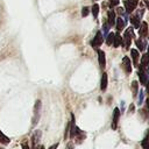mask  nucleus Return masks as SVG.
Returning <instances> with one entry per match:
<instances>
[{
	"instance_id": "f8f14e48",
	"label": "nucleus",
	"mask_w": 149,
	"mask_h": 149,
	"mask_svg": "<svg viewBox=\"0 0 149 149\" xmlns=\"http://www.w3.org/2000/svg\"><path fill=\"white\" fill-rule=\"evenodd\" d=\"M115 24H116V29H118V30H122V29L125 28V26H126V19L122 17V16L118 17Z\"/></svg>"
},
{
	"instance_id": "c756f323",
	"label": "nucleus",
	"mask_w": 149,
	"mask_h": 149,
	"mask_svg": "<svg viewBox=\"0 0 149 149\" xmlns=\"http://www.w3.org/2000/svg\"><path fill=\"white\" fill-rule=\"evenodd\" d=\"M147 92H148V94H149V80H148V83H147Z\"/></svg>"
},
{
	"instance_id": "ddd939ff",
	"label": "nucleus",
	"mask_w": 149,
	"mask_h": 149,
	"mask_svg": "<svg viewBox=\"0 0 149 149\" xmlns=\"http://www.w3.org/2000/svg\"><path fill=\"white\" fill-rule=\"evenodd\" d=\"M107 73L106 72H102V76H101V80H100V90L101 91H105L107 88Z\"/></svg>"
},
{
	"instance_id": "cd10ccee",
	"label": "nucleus",
	"mask_w": 149,
	"mask_h": 149,
	"mask_svg": "<svg viewBox=\"0 0 149 149\" xmlns=\"http://www.w3.org/2000/svg\"><path fill=\"white\" fill-rule=\"evenodd\" d=\"M21 146H22V149H29V147H28V144L26 142H23Z\"/></svg>"
},
{
	"instance_id": "9b49d317",
	"label": "nucleus",
	"mask_w": 149,
	"mask_h": 149,
	"mask_svg": "<svg viewBox=\"0 0 149 149\" xmlns=\"http://www.w3.org/2000/svg\"><path fill=\"white\" fill-rule=\"evenodd\" d=\"M107 22H108V24H109L111 27H112V26H114V24H115V22H116L115 12H114L113 9L108 12V19H107Z\"/></svg>"
},
{
	"instance_id": "423d86ee",
	"label": "nucleus",
	"mask_w": 149,
	"mask_h": 149,
	"mask_svg": "<svg viewBox=\"0 0 149 149\" xmlns=\"http://www.w3.org/2000/svg\"><path fill=\"white\" fill-rule=\"evenodd\" d=\"M119 118H120V111H119V108H114V111H113V120H112V126H111L113 130H115L118 128Z\"/></svg>"
},
{
	"instance_id": "473e14b6",
	"label": "nucleus",
	"mask_w": 149,
	"mask_h": 149,
	"mask_svg": "<svg viewBox=\"0 0 149 149\" xmlns=\"http://www.w3.org/2000/svg\"><path fill=\"white\" fill-rule=\"evenodd\" d=\"M147 55L149 56V45H148V49H147Z\"/></svg>"
},
{
	"instance_id": "dca6fc26",
	"label": "nucleus",
	"mask_w": 149,
	"mask_h": 149,
	"mask_svg": "<svg viewBox=\"0 0 149 149\" xmlns=\"http://www.w3.org/2000/svg\"><path fill=\"white\" fill-rule=\"evenodd\" d=\"M148 65H149V56L146 54V55H143V56L141 57V66H140V68L146 69Z\"/></svg>"
},
{
	"instance_id": "f257e3e1",
	"label": "nucleus",
	"mask_w": 149,
	"mask_h": 149,
	"mask_svg": "<svg viewBox=\"0 0 149 149\" xmlns=\"http://www.w3.org/2000/svg\"><path fill=\"white\" fill-rule=\"evenodd\" d=\"M102 43V33L101 31H97L95 36L93 37V41L91 43V45L94 48V49H98Z\"/></svg>"
},
{
	"instance_id": "20e7f679",
	"label": "nucleus",
	"mask_w": 149,
	"mask_h": 149,
	"mask_svg": "<svg viewBox=\"0 0 149 149\" xmlns=\"http://www.w3.org/2000/svg\"><path fill=\"white\" fill-rule=\"evenodd\" d=\"M139 3V0H125V7L127 13H132Z\"/></svg>"
},
{
	"instance_id": "f3484780",
	"label": "nucleus",
	"mask_w": 149,
	"mask_h": 149,
	"mask_svg": "<svg viewBox=\"0 0 149 149\" xmlns=\"http://www.w3.org/2000/svg\"><path fill=\"white\" fill-rule=\"evenodd\" d=\"M130 22L133 23V26L135 28H139L140 27V19L137 15H134V16H130Z\"/></svg>"
},
{
	"instance_id": "a878e982",
	"label": "nucleus",
	"mask_w": 149,
	"mask_h": 149,
	"mask_svg": "<svg viewBox=\"0 0 149 149\" xmlns=\"http://www.w3.org/2000/svg\"><path fill=\"white\" fill-rule=\"evenodd\" d=\"M143 91H140V94H139V99H137V104L139 105H141L142 102H143Z\"/></svg>"
},
{
	"instance_id": "2eb2a0df",
	"label": "nucleus",
	"mask_w": 149,
	"mask_h": 149,
	"mask_svg": "<svg viewBox=\"0 0 149 149\" xmlns=\"http://www.w3.org/2000/svg\"><path fill=\"white\" fill-rule=\"evenodd\" d=\"M130 55H132V58H133V63L135 64V65H137L139 64V51L136 50V49H132L130 50Z\"/></svg>"
},
{
	"instance_id": "4468645a",
	"label": "nucleus",
	"mask_w": 149,
	"mask_h": 149,
	"mask_svg": "<svg viewBox=\"0 0 149 149\" xmlns=\"http://www.w3.org/2000/svg\"><path fill=\"white\" fill-rule=\"evenodd\" d=\"M121 43H122L121 35H120L119 33H115V35H114V42H113V47H114V48H119Z\"/></svg>"
},
{
	"instance_id": "f03ea898",
	"label": "nucleus",
	"mask_w": 149,
	"mask_h": 149,
	"mask_svg": "<svg viewBox=\"0 0 149 149\" xmlns=\"http://www.w3.org/2000/svg\"><path fill=\"white\" fill-rule=\"evenodd\" d=\"M122 43H123V45H125L126 49H129L130 43H132V34H130V30H129V29H126V30H125L123 38H122Z\"/></svg>"
},
{
	"instance_id": "6e6552de",
	"label": "nucleus",
	"mask_w": 149,
	"mask_h": 149,
	"mask_svg": "<svg viewBox=\"0 0 149 149\" xmlns=\"http://www.w3.org/2000/svg\"><path fill=\"white\" fill-rule=\"evenodd\" d=\"M98 61H99L100 68L105 69V66H106V57H105V52L102 50H98Z\"/></svg>"
},
{
	"instance_id": "9d476101",
	"label": "nucleus",
	"mask_w": 149,
	"mask_h": 149,
	"mask_svg": "<svg viewBox=\"0 0 149 149\" xmlns=\"http://www.w3.org/2000/svg\"><path fill=\"white\" fill-rule=\"evenodd\" d=\"M40 139H41V130H35L34 134H33V136H31V144H33V148H35V147L37 146Z\"/></svg>"
},
{
	"instance_id": "1a4fd4ad",
	"label": "nucleus",
	"mask_w": 149,
	"mask_h": 149,
	"mask_svg": "<svg viewBox=\"0 0 149 149\" xmlns=\"http://www.w3.org/2000/svg\"><path fill=\"white\" fill-rule=\"evenodd\" d=\"M139 34H140L141 37H146L148 35V24H147V22L143 21L141 23V26L139 27Z\"/></svg>"
},
{
	"instance_id": "2f4dec72",
	"label": "nucleus",
	"mask_w": 149,
	"mask_h": 149,
	"mask_svg": "<svg viewBox=\"0 0 149 149\" xmlns=\"http://www.w3.org/2000/svg\"><path fill=\"white\" fill-rule=\"evenodd\" d=\"M144 2H146V5H147V7H148V8H149V1H147V0H146V1H144Z\"/></svg>"
},
{
	"instance_id": "72a5a7b5",
	"label": "nucleus",
	"mask_w": 149,
	"mask_h": 149,
	"mask_svg": "<svg viewBox=\"0 0 149 149\" xmlns=\"http://www.w3.org/2000/svg\"><path fill=\"white\" fill-rule=\"evenodd\" d=\"M40 149H44V147H43V146H41V147H40Z\"/></svg>"
},
{
	"instance_id": "7ed1b4c3",
	"label": "nucleus",
	"mask_w": 149,
	"mask_h": 149,
	"mask_svg": "<svg viewBox=\"0 0 149 149\" xmlns=\"http://www.w3.org/2000/svg\"><path fill=\"white\" fill-rule=\"evenodd\" d=\"M122 68L127 74H129L132 72V62H130V58L128 56H125L122 58Z\"/></svg>"
},
{
	"instance_id": "39448f33",
	"label": "nucleus",
	"mask_w": 149,
	"mask_h": 149,
	"mask_svg": "<svg viewBox=\"0 0 149 149\" xmlns=\"http://www.w3.org/2000/svg\"><path fill=\"white\" fill-rule=\"evenodd\" d=\"M139 78H140V83L142 84V85H147V83H148V73H147V71H146V69H143V68H140V70H139Z\"/></svg>"
},
{
	"instance_id": "c85d7f7f",
	"label": "nucleus",
	"mask_w": 149,
	"mask_h": 149,
	"mask_svg": "<svg viewBox=\"0 0 149 149\" xmlns=\"http://www.w3.org/2000/svg\"><path fill=\"white\" fill-rule=\"evenodd\" d=\"M57 147H58V143H55V144H52V146H51L49 149H56Z\"/></svg>"
},
{
	"instance_id": "4be33fe9",
	"label": "nucleus",
	"mask_w": 149,
	"mask_h": 149,
	"mask_svg": "<svg viewBox=\"0 0 149 149\" xmlns=\"http://www.w3.org/2000/svg\"><path fill=\"white\" fill-rule=\"evenodd\" d=\"M114 33H108V35L106 36V43L108 44V45H111V44H113V42H114Z\"/></svg>"
},
{
	"instance_id": "aec40b11",
	"label": "nucleus",
	"mask_w": 149,
	"mask_h": 149,
	"mask_svg": "<svg viewBox=\"0 0 149 149\" xmlns=\"http://www.w3.org/2000/svg\"><path fill=\"white\" fill-rule=\"evenodd\" d=\"M9 142H10L9 137H7V136L0 130V143H2V144H8Z\"/></svg>"
},
{
	"instance_id": "b1692460",
	"label": "nucleus",
	"mask_w": 149,
	"mask_h": 149,
	"mask_svg": "<svg viewBox=\"0 0 149 149\" xmlns=\"http://www.w3.org/2000/svg\"><path fill=\"white\" fill-rule=\"evenodd\" d=\"M109 27H111V26L108 24V22H105V23L102 24V28H104L102 31H104L105 35H108V29H109Z\"/></svg>"
},
{
	"instance_id": "f704fd0d",
	"label": "nucleus",
	"mask_w": 149,
	"mask_h": 149,
	"mask_svg": "<svg viewBox=\"0 0 149 149\" xmlns=\"http://www.w3.org/2000/svg\"><path fill=\"white\" fill-rule=\"evenodd\" d=\"M0 149H3V148H0Z\"/></svg>"
},
{
	"instance_id": "5701e85b",
	"label": "nucleus",
	"mask_w": 149,
	"mask_h": 149,
	"mask_svg": "<svg viewBox=\"0 0 149 149\" xmlns=\"http://www.w3.org/2000/svg\"><path fill=\"white\" fill-rule=\"evenodd\" d=\"M136 45H137V48L140 49V51H143L144 48H146V43L142 42L141 40H136Z\"/></svg>"
},
{
	"instance_id": "a211bd4d",
	"label": "nucleus",
	"mask_w": 149,
	"mask_h": 149,
	"mask_svg": "<svg viewBox=\"0 0 149 149\" xmlns=\"http://www.w3.org/2000/svg\"><path fill=\"white\" fill-rule=\"evenodd\" d=\"M132 91H133V95L136 97V94L139 93V83L136 80L132 81Z\"/></svg>"
},
{
	"instance_id": "412c9836",
	"label": "nucleus",
	"mask_w": 149,
	"mask_h": 149,
	"mask_svg": "<svg viewBox=\"0 0 149 149\" xmlns=\"http://www.w3.org/2000/svg\"><path fill=\"white\" fill-rule=\"evenodd\" d=\"M91 12H92V14H93V17L97 19V17H98V14H99V5H98V3H94V5L92 6Z\"/></svg>"
},
{
	"instance_id": "393cba45",
	"label": "nucleus",
	"mask_w": 149,
	"mask_h": 149,
	"mask_svg": "<svg viewBox=\"0 0 149 149\" xmlns=\"http://www.w3.org/2000/svg\"><path fill=\"white\" fill-rule=\"evenodd\" d=\"M88 13H90V8H88V7L85 6V7L81 8V15H83V16H87Z\"/></svg>"
},
{
	"instance_id": "6ab92c4d",
	"label": "nucleus",
	"mask_w": 149,
	"mask_h": 149,
	"mask_svg": "<svg viewBox=\"0 0 149 149\" xmlns=\"http://www.w3.org/2000/svg\"><path fill=\"white\" fill-rule=\"evenodd\" d=\"M141 146H142L143 149H149V134H147L144 136V139L141 142Z\"/></svg>"
},
{
	"instance_id": "bb28decb",
	"label": "nucleus",
	"mask_w": 149,
	"mask_h": 149,
	"mask_svg": "<svg viewBox=\"0 0 149 149\" xmlns=\"http://www.w3.org/2000/svg\"><path fill=\"white\" fill-rule=\"evenodd\" d=\"M119 0H108V3H109V6L111 7H114V6H118L119 5Z\"/></svg>"
},
{
	"instance_id": "0eeeda50",
	"label": "nucleus",
	"mask_w": 149,
	"mask_h": 149,
	"mask_svg": "<svg viewBox=\"0 0 149 149\" xmlns=\"http://www.w3.org/2000/svg\"><path fill=\"white\" fill-rule=\"evenodd\" d=\"M40 109H41V101L37 100L35 104V108H34V120H33V125H36V122L38 121L40 118Z\"/></svg>"
},
{
	"instance_id": "7c9ffc66",
	"label": "nucleus",
	"mask_w": 149,
	"mask_h": 149,
	"mask_svg": "<svg viewBox=\"0 0 149 149\" xmlns=\"http://www.w3.org/2000/svg\"><path fill=\"white\" fill-rule=\"evenodd\" d=\"M146 102H147V108H148V109H149V98H148V99H147V101H146Z\"/></svg>"
}]
</instances>
